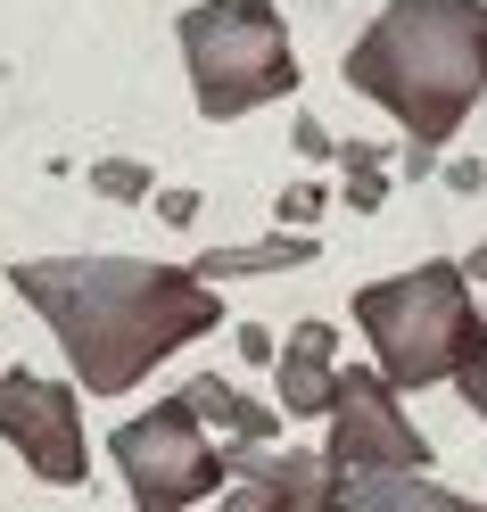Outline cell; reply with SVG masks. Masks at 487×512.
<instances>
[{
    "mask_svg": "<svg viewBox=\"0 0 487 512\" xmlns=\"http://www.w3.org/2000/svg\"><path fill=\"white\" fill-rule=\"evenodd\" d=\"M9 290L50 323L91 397H124L223 323L215 281L190 265H141V256H17Z\"/></svg>",
    "mask_w": 487,
    "mask_h": 512,
    "instance_id": "1",
    "label": "cell"
},
{
    "mask_svg": "<svg viewBox=\"0 0 487 512\" xmlns=\"http://www.w3.org/2000/svg\"><path fill=\"white\" fill-rule=\"evenodd\" d=\"M347 91L380 100L413 133V166H430L487 91V0H388L347 50Z\"/></svg>",
    "mask_w": 487,
    "mask_h": 512,
    "instance_id": "2",
    "label": "cell"
},
{
    "mask_svg": "<svg viewBox=\"0 0 487 512\" xmlns=\"http://www.w3.org/2000/svg\"><path fill=\"white\" fill-rule=\"evenodd\" d=\"M355 323H364L388 389L454 380L463 356L479 347V306H471L463 265H421V273H397V281L355 290Z\"/></svg>",
    "mask_w": 487,
    "mask_h": 512,
    "instance_id": "3",
    "label": "cell"
},
{
    "mask_svg": "<svg viewBox=\"0 0 487 512\" xmlns=\"http://www.w3.org/2000/svg\"><path fill=\"white\" fill-rule=\"evenodd\" d=\"M182 58H190V91L207 116H248L298 91V58H289V25L273 0H199L182 17Z\"/></svg>",
    "mask_w": 487,
    "mask_h": 512,
    "instance_id": "4",
    "label": "cell"
},
{
    "mask_svg": "<svg viewBox=\"0 0 487 512\" xmlns=\"http://www.w3.org/2000/svg\"><path fill=\"white\" fill-rule=\"evenodd\" d=\"M108 455H116V471H124V488H133L141 512H182V504L223 488V446L190 413V397H166L157 413H133L108 438Z\"/></svg>",
    "mask_w": 487,
    "mask_h": 512,
    "instance_id": "5",
    "label": "cell"
},
{
    "mask_svg": "<svg viewBox=\"0 0 487 512\" xmlns=\"http://www.w3.org/2000/svg\"><path fill=\"white\" fill-rule=\"evenodd\" d=\"M347 479H405L430 463L421 430L405 422L397 389L380 372H339V397H331V446H322Z\"/></svg>",
    "mask_w": 487,
    "mask_h": 512,
    "instance_id": "6",
    "label": "cell"
},
{
    "mask_svg": "<svg viewBox=\"0 0 487 512\" xmlns=\"http://www.w3.org/2000/svg\"><path fill=\"white\" fill-rule=\"evenodd\" d=\"M0 438L25 455V471L50 479V488H75L91 479V446H83V397L67 380L42 372H0Z\"/></svg>",
    "mask_w": 487,
    "mask_h": 512,
    "instance_id": "7",
    "label": "cell"
},
{
    "mask_svg": "<svg viewBox=\"0 0 487 512\" xmlns=\"http://www.w3.org/2000/svg\"><path fill=\"white\" fill-rule=\"evenodd\" d=\"M223 471L240 479L223 496V512H339L355 488L322 446H289V455H273V446H223Z\"/></svg>",
    "mask_w": 487,
    "mask_h": 512,
    "instance_id": "8",
    "label": "cell"
},
{
    "mask_svg": "<svg viewBox=\"0 0 487 512\" xmlns=\"http://www.w3.org/2000/svg\"><path fill=\"white\" fill-rule=\"evenodd\" d=\"M273 389H281V413H331L339 397V331L331 323H298L289 347L273 356Z\"/></svg>",
    "mask_w": 487,
    "mask_h": 512,
    "instance_id": "9",
    "label": "cell"
},
{
    "mask_svg": "<svg viewBox=\"0 0 487 512\" xmlns=\"http://www.w3.org/2000/svg\"><path fill=\"white\" fill-rule=\"evenodd\" d=\"M182 397H190V413H199L223 446H273V438H281V413L256 405V397H240L232 380H190Z\"/></svg>",
    "mask_w": 487,
    "mask_h": 512,
    "instance_id": "10",
    "label": "cell"
},
{
    "mask_svg": "<svg viewBox=\"0 0 487 512\" xmlns=\"http://www.w3.org/2000/svg\"><path fill=\"white\" fill-rule=\"evenodd\" d=\"M339 512H479V504H463V496H446V488L405 471V479H355Z\"/></svg>",
    "mask_w": 487,
    "mask_h": 512,
    "instance_id": "11",
    "label": "cell"
},
{
    "mask_svg": "<svg viewBox=\"0 0 487 512\" xmlns=\"http://www.w3.org/2000/svg\"><path fill=\"white\" fill-rule=\"evenodd\" d=\"M314 232H289V240H265V248H223L199 265V281H232V273H281V265H314Z\"/></svg>",
    "mask_w": 487,
    "mask_h": 512,
    "instance_id": "12",
    "label": "cell"
},
{
    "mask_svg": "<svg viewBox=\"0 0 487 512\" xmlns=\"http://www.w3.org/2000/svg\"><path fill=\"white\" fill-rule=\"evenodd\" d=\"M91 190H108V199H149V166H133V157H100V166H91Z\"/></svg>",
    "mask_w": 487,
    "mask_h": 512,
    "instance_id": "13",
    "label": "cell"
},
{
    "mask_svg": "<svg viewBox=\"0 0 487 512\" xmlns=\"http://www.w3.org/2000/svg\"><path fill=\"white\" fill-rule=\"evenodd\" d=\"M454 380H463V405L487 422V306H479V347L463 356V372H454Z\"/></svg>",
    "mask_w": 487,
    "mask_h": 512,
    "instance_id": "14",
    "label": "cell"
},
{
    "mask_svg": "<svg viewBox=\"0 0 487 512\" xmlns=\"http://www.w3.org/2000/svg\"><path fill=\"white\" fill-rule=\"evenodd\" d=\"M347 199H355V207H380V199H388V190H380V157H372V149H347Z\"/></svg>",
    "mask_w": 487,
    "mask_h": 512,
    "instance_id": "15",
    "label": "cell"
},
{
    "mask_svg": "<svg viewBox=\"0 0 487 512\" xmlns=\"http://www.w3.org/2000/svg\"><path fill=\"white\" fill-rule=\"evenodd\" d=\"M314 215H322V190H314V182L281 190V223H314Z\"/></svg>",
    "mask_w": 487,
    "mask_h": 512,
    "instance_id": "16",
    "label": "cell"
},
{
    "mask_svg": "<svg viewBox=\"0 0 487 512\" xmlns=\"http://www.w3.org/2000/svg\"><path fill=\"white\" fill-rule=\"evenodd\" d=\"M240 356H256V364H273L281 347H273V331H256V323H248V331H240Z\"/></svg>",
    "mask_w": 487,
    "mask_h": 512,
    "instance_id": "17",
    "label": "cell"
},
{
    "mask_svg": "<svg viewBox=\"0 0 487 512\" xmlns=\"http://www.w3.org/2000/svg\"><path fill=\"white\" fill-rule=\"evenodd\" d=\"M157 207H166V223H190V215H199V199H190V190H166Z\"/></svg>",
    "mask_w": 487,
    "mask_h": 512,
    "instance_id": "18",
    "label": "cell"
},
{
    "mask_svg": "<svg viewBox=\"0 0 487 512\" xmlns=\"http://www.w3.org/2000/svg\"><path fill=\"white\" fill-rule=\"evenodd\" d=\"M471 273H479V281H487V240H479V248H471Z\"/></svg>",
    "mask_w": 487,
    "mask_h": 512,
    "instance_id": "19",
    "label": "cell"
},
{
    "mask_svg": "<svg viewBox=\"0 0 487 512\" xmlns=\"http://www.w3.org/2000/svg\"><path fill=\"white\" fill-rule=\"evenodd\" d=\"M479 512H487V504H479Z\"/></svg>",
    "mask_w": 487,
    "mask_h": 512,
    "instance_id": "20",
    "label": "cell"
}]
</instances>
